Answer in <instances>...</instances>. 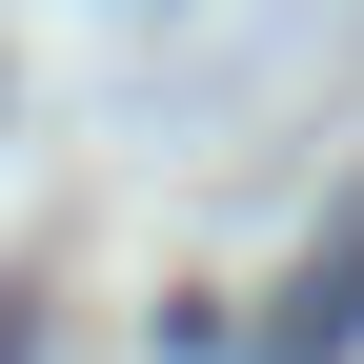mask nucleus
Instances as JSON below:
<instances>
[{
  "instance_id": "nucleus-1",
  "label": "nucleus",
  "mask_w": 364,
  "mask_h": 364,
  "mask_svg": "<svg viewBox=\"0 0 364 364\" xmlns=\"http://www.w3.org/2000/svg\"><path fill=\"white\" fill-rule=\"evenodd\" d=\"M344 344H364V203L304 243V284L263 304V364H344Z\"/></svg>"
},
{
  "instance_id": "nucleus-2",
  "label": "nucleus",
  "mask_w": 364,
  "mask_h": 364,
  "mask_svg": "<svg viewBox=\"0 0 364 364\" xmlns=\"http://www.w3.org/2000/svg\"><path fill=\"white\" fill-rule=\"evenodd\" d=\"M0 364H41V284H0Z\"/></svg>"
}]
</instances>
